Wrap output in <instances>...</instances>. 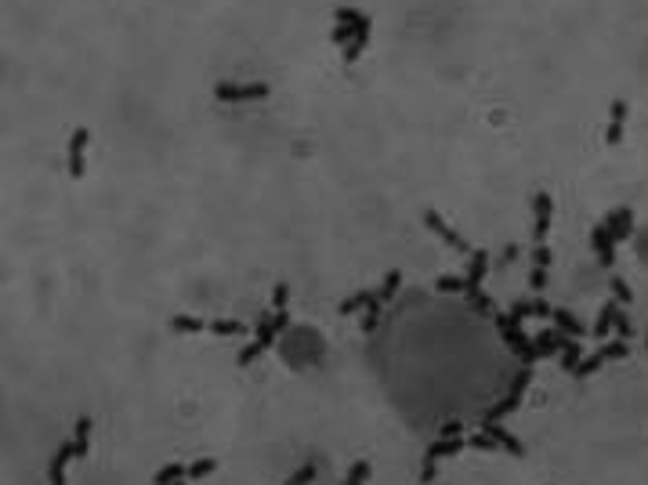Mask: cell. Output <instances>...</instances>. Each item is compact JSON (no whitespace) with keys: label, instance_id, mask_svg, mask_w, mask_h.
<instances>
[{"label":"cell","instance_id":"6da1fadb","mask_svg":"<svg viewBox=\"0 0 648 485\" xmlns=\"http://www.w3.org/2000/svg\"><path fill=\"white\" fill-rule=\"evenodd\" d=\"M87 449H91V417H80V420H76V427H73V438H65V442H62V449L51 457L48 481H51V485H65V467H69V460L84 457Z\"/></svg>","mask_w":648,"mask_h":485},{"label":"cell","instance_id":"7a4b0ae2","mask_svg":"<svg viewBox=\"0 0 648 485\" xmlns=\"http://www.w3.org/2000/svg\"><path fill=\"white\" fill-rule=\"evenodd\" d=\"M496 330H500V341L525 362V366H533V362H540V355H536V348H533V341L525 337V330H521V319H514L511 311L507 315H496Z\"/></svg>","mask_w":648,"mask_h":485},{"label":"cell","instance_id":"3957f363","mask_svg":"<svg viewBox=\"0 0 648 485\" xmlns=\"http://www.w3.org/2000/svg\"><path fill=\"white\" fill-rule=\"evenodd\" d=\"M460 449H467V442L460 438V435H442L435 446H427L424 449V464H420V481L427 485V481H435V467H438V460H445V457H457Z\"/></svg>","mask_w":648,"mask_h":485},{"label":"cell","instance_id":"277c9868","mask_svg":"<svg viewBox=\"0 0 648 485\" xmlns=\"http://www.w3.org/2000/svg\"><path fill=\"white\" fill-rule=\"evenodd\" d=\"M529 384H533V366H521L518 370V377L511 380V391L496 402V406L485 413V420H504L507 413H514L518 406H521V398H525V391H529Z\"/></svg>","mask_w":648,"mask_h":485},{"label":"cell","instance_id":"5b68a950","mask_svg":"<svg viewBox=\"0 0 648 485\" xmlns=\"http://www.w3.org/2000/svg\"><path fill=\"white\" fill-rule=\"evenodd\" d=\"M279 334H282V330L275 326V315H261L257 330H254V341H250L247 348L239 351V366H250L254 358H261V355H265V351L272 348V341H275Z\"/></svg>","mask_w":648,"mask_h":485},{"label":"cell","instance_id":"8992f818","mask_svg":"<svg viewBox=\"0 0 648 485\" xmlns=\"http://www.w3.org/2000/svg\"><path fill=\"white\" fill-rule=\"evenodd\" d=\"M272 87L265 80H254V84H232V80H221L214 84V98L218 102H257V98H268Z\"/></svg>","mask_w":648,"mask_h":485},{"label":"cell","instance_id":"52a82bcc","mask_svg":"<svg viewBox=\"0 0 648 485\" xmlns=\"http://www.w3.org/2000/svg\"><path fill=\"white\" fill-rule=\"evenodd\" d=\"M424 225H427V228H431V232H435V235H438V239H442L450 250H457V254H467V257L474 254V247H471V242H467V239H464L457 228H450V225H445L438 210H424Z\"/></svg>","mask_w":648,"mask_h":485},{"label":"cell","instance_id":"ba28073f","mask_svg":"<svg viewBox=\"0 0 648 485\" xmlns=\"http://www.w3.org/2000/svg\"><path fill=\"white\" fill-rule=\"evenodd\" d=\"M87 145H91V131L87 127H76L73 138H69V159H65L73 181H80V178H84V171H87Z\"/></svg>","mask_w":648,"mask_h":485},{"label":"cell","instance_id":"9c48e42d","mask_svg":"<svg viewBox=\"0 0 648 485\" xmlns=\"http://www.w3.org/2000/svg\"><path fill=\"white\" fill-rule=\"evenodd\" d=\"M533 214H536V221H533V242L540 247V242H547V232H551V221H554V199H551V192H536L533 196Z\"/></svg>","mask_w":648,"mask_h":485},{"label":"cell","instance_id":"30bf717a","mask_svg":"<svg viewBox=\"0 0 648 485\" xmlns=\"http://www.w3.org/2000/svg\"><path fill=\"white\" fill-rule=\"evenodd\" d=\"M590 247H594V254H597V261H601L605 268L616 265V239H612L609 228H605V221L594 225V232H590Z\"/></svg>","mask_w":648,"mask_h":485},{"label":"cell","instance_id":"8fae6325","mask_svg":"<svg viewBox=\"0 0 648 485\" xmlns=\"http://www.w3.org/2000/svg\"><path fill=\"white\" fill-rule=\"evenodd\" d=\"M478 431H485V435H489L500 449H507L511 457H525V446H521V442H518L507 427H500V420H482V427H478Z\"/></svg>","mask_w":648,"mask_h":485},{"label":"cell","instance_id":"7c38bea8","mask_svg":"<svg viewBox=\"0 0 648 485\" xmlns=\"http://www.w3.org/2000/svg\"><path fill=\"white\" fill-rule=\"evenodd\" d=\"M623 131H627V98H616L609 105V127H605V142L620 145L623 142Z\"/></svg>","mask_w":648,"mask_h":485},{"label":"cell","instance_id":"4fadbf2b","mask_svg":"<svg viewBox=\"0 0 648 485\" xmlns=\"http://www.w3.org/2000/svg\"><path fill=\"white\" fill-rule=\"evenodd\" d=\"M485 275H489V254H485V250H474L471 261H467V275H464V279H467V290H464V294L482 290V279H485Z\"/></svg>","mask_w":648,"mask_h":485},{"label":"cell","instance_id":"5bb4252c","mask_svg":"<svg viewBox=\"0 0 648 485\" xmlns=\"http://www.w3.org/2000/svg\"><path fill=\"white\" fill-rule=\"evenodd\" d=\"M547 272H551V247L547 242H540L536 247V257H533V272H529V287L540 294L547 287Z\"/></svg>","mask_w":648,"mask_h":485},{"label":"cell","instance_id":"9a60e30c","mask_svg":"<svg viewBox=\"0 0 648 485\" xmlns=\"http://www.w3.org/2000/svg\"><path fill=\"white\" fill-rule=\"evenodd\" d=\"M605 228L612 232L616 242H623V239L630 235V228H634V210H630V207H616L609 218H605Z\"/></svg>","mask_w":648,"mask_h":485},{"label":"cell","instance_id":"2e32d148","mask_svg":"<svg viewBox=\"0 0 648 485\" xmlns=\"http://www.w3.org/2000/svg\"><path fill=\"white\" fill-rule=\"evenodd\" d=\"M551 322H554V330H558V334H565V337H576V341H580L583 334H590V330L583 326V322H580L573 311H565V308H554Z\"/></svg>","mask_w":648,"mask_h":485},{"label":"cell","instance_id":"e0dca14e","mask_svg":"<svg viewBox=\"0 0 648 485\" xmlns=\"http://www.w3.org/2000/svg\"><path fill=\"white\" fill-rule=\"evenodd\" d=\"M569 344V337L565 334H558V330H543L536 341H533V348H536V355L540 358H551V355H561V348Z\"/></svg>","mask_w":648,"mask_h":485},{"label":"cell","instance_id":"ac0fdd59","mask_svg":"<svg viewBox=\"0 0 648 485\" xmlns=\"http://www.w3.org/2000/svg\"><path fill=\"white\" fill-rule=\"evenodd\" d=\"M616 319H620V301H609L601 308V315H597V322H594V337H609L612 334V326H616Z\"/></svg>","mask_w":648,"mask_h":485},{"label":"cell","instance_id":"d6986e66","mask_svg":"<svg viewBox=\"0 0 648 485\" xmlns=\"http://www.w3.org/2000/svg\"><path fill=\"white\" fill-rule=\"evenodd\" d=\"M366 44H370V18L358 26V33H355V40L344 48V65H351V62H358L362 58V51H366Z\"/></svg>","mask_w":648,"mask_h":485},{"label":"cell","instance_id":"ffe728a7","mask_svg":"<svg viewBox=\"0 0 648 485\" xmlns=\"http://www.w3.org/2000/svg\"><path fill=\"white\" fill-rule=\"evenodd\" d=\"M207 326H211V322L199 319V315H174L171 319V330L174 334H207Z\"/></svg>","mask_w":648,"mask_h":485},{"label":"cell","instance_id":"44dd1931","mask_svg":"<svg viewBox=\"0 0 648 485\" xmlns=\"http://www.w3.org/2000/svg\"><path fill=\"white\" fill-rule=\"evenodd\" d=\"M583 362V348H580V341L576 337H569V344L561 348V355H558V366L565 370V373H573L576 366Z\"/></svg>","mask_w":648,"mask_h":485},{"label":"cell","instance_id":"7402d4cb","mask_svg":"<svg viewBox=\"0 0 648 485\" xmlns=\"http://www.w3.org/2000/svg\"><path fill=\"white\" fill-rule=\"evenodd\" d=\"M207 334H218V337H243V334H247V322H239V319H211Z\"/></svg>","mask_w":648,"mask_h":485},{"label":"cell","instance_id":"603a6c76","mask_svg":"<svg viewBox=\"0 0 648 485\" xmlns=\"http://www.w3.org/2000/svg\"><path fill=\"white\" fill-rule=\"evenodd\" d=\"M188 478V467L185 464H167L152 474V485H174V481H185Z\"/></svg>","mask_w":648,"mask_h":485},{"label":"cell","instance_id":"cb8c5ba5","mask_svg":"<svg viewBox=\"0 0 648 485\" xmlns=\"http://www.w3.org/2000/svg\"><path fill=\"white\" fill-rule=\"evenodd\" d=\"M362 22H366V15H362L358 22H337V26H334V33H330V40H334V44H341V48H348L351 40H355V33H358V26H362Z\"/></svg>","mask_w":648,"mask_h":485},{"label":"cell","instance_id":"d4e9b609","mask_svg":"<svg viewBox=\"0 0 648 485\" xmlns=\"http://www.w3.org/2000/svg\"><path fill=\"white\" fill-rule=\"evenodd\" d=\"M377 297V290H358V294H351L344 304H341V315H355V311H366V304Z\"/></svg>","mask_w":648,"mask_h":485},{"label":"cell","instance_id":"484cf974","mask_svg":"<svg viewBox=\"0 0 648 485\" xmlns=\"http://www.w3.org/2000/svg\"><path fill=\"white\" fill-rule=\"evenodd\" d=\"M398 287H402V272H398V268H391V272L384 275V282H381V290H377V297H381V301L388 304V301H391V297L398 294Z\"/></svg>","mask_w":648,"mask_h":485},{"label":"cell","instance_id":"4316f807","mask_svg":"<svg viewBox=\"0 0 648 485\" xmlns=\"http://www.w3.org/2000/svg\"><path fill=\"white\" fill-rule=\"evenodd\" d=\"M601 366H605V355H601V351H594V355H587V358H583V362H580V366H576V370H573V377H576V380H583V377H590V373H597V370H601Z\"/></svg>","mask_w":648,"mask_h":485},{"label":"cell","instance_id":"83f0119b","mask_svg":"<svg viewBox=\"0 0 648 485\" xmlns=\"http://www.w3.org/2000/svg\"><path fill=\"white\" fill-rule=\"evenodd\" d=\"M366 481H370V460H355L341 485H366Z\"/></svg>","mask_w":648,"mask_h":485},{"label":"cell","instance_id":"f1b7e54d","mask_svg":"<svg viewBox=\"0 0 648 485\" xmlns=\"http://www.w3.org/2000/svg\"><path fill=\"white\" fill-rule=\"evenodd\" d=\"M214 471H218V460L203 457V460H196V464H188V481H199V478H211Z\"/></svg>","mask_w":648,"mask_h":485},{"label":"cell","instance_id":"f546056e","mask_svg":"<svg viewBox=\"0 0 648 485\" xmlns=\"http://www.w3.org/2000/svg\"><path fill=\"white\" fill-rule=\"evenodd\" d=\"M467 449H478V453H496L500 446H496V442H493L489 435H485V431H474V435L467 438Z\"/></svg>","mask_w":648,"mask_h":485},{"label":"cell","instance_id":"4dcf8cb0","mask_svg":"<svg viewBox=\"0 0 648 485\" xmlns=\"http://www.w3.org/2000/svg\"><path fill=\"white\" fill-rule=\"evenodd\" d=\"M435 290H438V294H460V290H467V279H457V275H442V279L435 282Z\"/></svg>","mask_w":648,"mask_h":485},{"label":"cell","instance_id":"1f68e13d","mask_svg":"<svg viewBox=\"0 0 648 485\" xmlns=\"http://www.w3.org/2000/svg\"><path fill=\"white\" fill-rule=\"evenodd\" d=\"M467 301H471V311H478V315H489V311H493V297L485 294V290L467 294Z\"/></svg>","mask_w":648,"mask_h":485},{"label":"cell","instance_id":"d6a6232c","mask_svg":"<svg viewBox=\"0 0 648 485\" xmlns=\"http://www.w3.org/2000/svg\"><path fill=\"white\" fill-rule=\"evenodd\" d=\"M601 355H605V362H616V358H627L630 348H627V341H609L601 348Z\"/></svg>","mask_w":648,"mask_h":485},{"label":"cell","instance_id":"836d02e7","mask_svg":"<svg viewBox=\"0 0 648 485\" xmlns=\"http://www.w3.org/2000/svg\"><path fill=\"white\" fill-rule=\"evenodd\" d=\"M609 287H612V297H616L620 304H630V301H634V290L627 287V282H623L620 275H612V282H609Z\"/></svg>","mask_w":648,"mask_h":485},{"label":"cell","instance_id":"e575fe53","mask_svg":"<svg viewBox=\"0 0 648 485\" xmlns=\"http://www.w3.org/2000/svg\"><path fill=\"white\" fill-rule=\"evenodd\" d=\"M287 304H290V287H287V282H275V290H272V311L287 308Z\"/></svg>","mask_w":648,"mask_h":485},{"label":"cell","instance_id":"d590c367","mask_svg":"<svg viewBox=\"0 0 648 485\" xmlns=\"http://www.w3.org/2000/svg\"><path fill=\"white\" fill-rule=\"evenodd\" d=\"M312 478H315V464H304L287 478V485H312Z\"/></svg>","mask_w":648,"mask_h":485},{"label":"cell","instance_id":"8d00e7d4","mask_svg":"<svg viewBox=\"0 0 648 485\" xmlns=\"http://www.w3.org/2000/svg\"><path fill=\"white\" fill-rule=\"evenodd\" d=\"M612 334H620V341H627L630 334H634V326H630V319L620 311V319H616V326H612Z\"/></svg>","mask_w":648,"mask_h":485},{"label":"cell","instance_id":"74e56055","mask_svg":"<svg viewBox=\"0 0 648 485\" xmlns=\"http://www.w3.org/2000/svg\"><path fill=\"white\" fill-rule=\"evenodd\" d=\"M362 18V11H355V8H337V22H358Z\"/></svg>","mask_w":648,"mask_h":485},{"label":"cell","instance_id":"f35d334b","mask_svg":"<svg viewBox=\"0 0 648 485\" xmlns=\"http://www.w3.org/2000/svg\"><path fill=\"white\" fill-rule=\"evenodd\" d=\"M442 435H460V424H457V420H450V424H442Z\"/></svg>","mask_w":648,"mask_h":485},{"label":"cell","instance_id":"ab89813d","mask_svg":"<svg viewBox=\"0 0 648 485\" xmlns=\"http://www.w3.org/2000/svg\"><path fill=\"white\" fill-rule=\"evenodd\" d=\"M644 348H648V341H644Z\"/></svg>","mask_w":648,"mask_h":485}]
</instances>
